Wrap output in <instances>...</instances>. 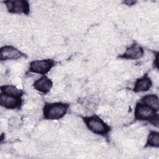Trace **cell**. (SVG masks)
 Wrapping results in <instances>:
<instances>
[{"mask_svg": "<svg viewBox=\"0 0 159 159\" xmlns=\"http://www.w3.org/2000/svg\"><path fill=\"white\" fill-rule=\"evenodd\" d=\"M69 104L63 102L45 103L43 109V117L45 119L58 120L66 113Z\"/></svg>", "mask_w": 159, "mask_h": 159, "instance_id": "cell-1", "label": "cell"}, {"mask_svg": "<svg viewBox=\"0 0 159 159\" xmlns=\"http://www.w3.org/2000/svg\"><path fill=\"white\" fill-rule=\"evenodd\" d=\"M157 112L142 102H138L135 108L134 114L136 119L148 120L156 127H158V115Z\"/></svg>", "mask_w": 159, "mask_h": 159, "instance_id": "cell-2", "label": "cell"}, {"mask_svg": "<svg viewBox=\"0 0 159 159\" xmlns=\"http://www.w3.org/2000/svg\"><path fill=\"white\" fill-rule=\"evenodd\" d=\"M87 127L93 133L106 135L110 131V127L98 116H92L83 118Z\"/></svg>", "mask_w": 159, "mask_h": 159, "instance_id": "cell-3", "label": "cell"}, {"mask_svg": "<svg viewBox=\"0 0 159 159\" xmlns=\"http://www.w3.org/2000/svg\"><path fill=\"white\" fill-rule=\"evenodd\" d=\"M55 62L51 59L34 60L30 63L29 71L32 73L45 75L55 65Z\"/></svg>", "mask_w": 159, "mask_h": 159, "instance_id": "cell-4", "label": "cell"}, {"mask_svg": "<svg viewBox=\"0 0 159 159\" xmlns=\"http://www.w3.org/2000/svg\"><path fill=\"white\" fill-rule=\"evenodd\" d=\"M9 12L28 14L30 11L28 1L24 0H13L4 1Z\"/></svg>", "mask_w": 159, "mask_h": 159, "instance_id": "cell-5", "label": "cell"}, {"mask_svg": "<svg viewBox=\"0 0 159 159\" xmlns=\"http://www.w3.org/2000/svg\"><path fill=\"white\" fill-rule=\"evenodd\" d=\"M22 104V99L20 96L6 94L1 93L0 105L5 108L14 109L20 108Z\"/></svg>", "mask_w": 159, "mask_h": 159, "instance_id": "cell-6", "label": "cell"}, {"mask_svg": "<svg viewBox=\"0 0 159 159\" xmlns=\"http://www.w3.org/2000/svg\"><path fill=\"white\" fill-rule=\"evenodd\" d=\"M24 54L14 47L9 45H6L0 49V60H17L23 57Z\"/></svg>", "mask_w": 159, "mask_h": 159, "instance_id": "cell-7", "label": "cell"}, {"mask_svg": "<svg viewBox=\"0 0 159 159\" xmlns=\"http://www.w3.org/2000/svg\"><path fill=\"white\" fill-rule=\"evenodd\" d=\"M143 53V48L137 43H134L127 48L124 53L119 57L125 59L137 60L142 58Z\"/></svg>", "mask_w": 159, "mask_h": 159, "instance_id": "cell-8", "label": "cell"}, {"mask_svg": "<svg viewBox=\"0 0 159 159\" xmlns=\"http://www.w3.org/2000/svg\"><path fill=\"white\" fill-rule=\"evenodd\" d=\"M52 86L53 83L52 80L45 75H43L34 83V88L43 93H47L49 92L52 88Z\"/></svg>", "mask_w": 159, "mask_h": 159, "instance_id": "cell-9", "label": "cell"}, {"mask_svg": "<svg viewBox=\"0 0 159 159\" xmlns=\"http://www.w3.org/2000/svg\"><path fill=\"white\" fill-rule=\"evenodd\" d=\"M152 86V82L147 75L137 80L135 83L134 91L135 92L147 91L150 89Z\"/></svg>", "mask_w": 159, "mask_h": 159, "instance_id": "cell-10", "label": "cell"}, {"mask_svg": "<svg viewBox=\"0 0 159 159\" xmlns=\"http://www.w3.org/2000/svg\"><path fill=\"white\" fill-rule=\"evenodd\" d=\"M141 102L148 106L157 111L159 109V99L156 94H148L144 96L141 99Z\"/></svg>", "mask_w": 159, "mask_h": 159, "instance_id": "cell-11", "label": "cell"}, {"mask_svg": "<svg viewBox=\"0 0 159 159\" xmlns=\"http://www.w3.org/2000/svg\"><path fill=\"white\" fill-rule=\"evenodd\" d=\"M1 93L14 95L17 96H22L23 94V91L18 89L17 87L13 85H4L1 87Z\"/></svg>", "mask_w": 159, "mask_h": 159, "instance_id": "cell-12", "label": "cell"}, {"mask_svg": "<svg viewBox=\"0 0 159 159\" xmlns=\"http://www.w3.org/2000/svg\"><path fill=\"white\" fill-rule=\"evenodd\" d=\"M159 147V134L155 131H152L147 138L145 147Z\"/></svg>", "mask_w": 159, "mask_h": 159, "instance_id": "cell-13", "label": "cell"}]
</instances>
